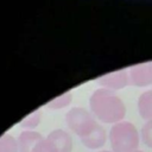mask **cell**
I'll list each match as a JSON object with an SVG mask.
<instances>
[{
  "mask_svg": "<svg viewBox=\"0 0 152 152\" xmlns=\"http://www.w3.org/2000/svg\"><path fill=\"white\" fill-rule=\"evenodd\" d=\"M90 107L94 114L104 122H118L124 119L126 109L121 100L107 90L96 91L90 100Z\"/></svg>",
  "mask_w": 152,
  "mask_h": 152,
  "instance_id": "1",
  "label": "cell"
},
{
  "mask_svg": "<svg viewBox=\"0 0 152 152\" xmlns=\"http://www.w3.org/2000/svg\"><path fill=\"white\" fill-rule=\"evenodd\" d=\"M113 152H134L139 146V134L131 122H118L109 132Z\"/></svg>",
  "mask_w": 152,
  "mask_h": 152,
  "instance_id": "2",
  "label": "cell"
},
{
  "mask_svg": "<svg viewBox=\"0 0 152 152\" xmlns=\"http://www.w3.org/2000/svg\"><path fill=\"white\" fill-rule=\"evenodd\" d=\"M66 122L71 131H74L81 139L87 137L97 126L91 115L82 108H74L70 110L66 115Z\"/></svg>",
  "mask_w": 152,
  "mask_h": 152,
  "instance_id": "3",
  "label": "cell"
},
{
  "mask_svg": "<svg viewBox=\"0 0 152 152\" xmlns=\"http://www.w3.org/2000/svg\"><path fill=\"white\" fill-rule=\"evenodd\" d=\"M46 139L52 144V146L57 150V152H70L71 151V147H72L71 138L66 132L62 129L51 132Z\"/></svg>",
  "mask_w": 152,
  "mask_h": 152,
  "instance_id": "4",
  "label": "cell"
},
{
  "mask_svg": "<svg viewBox=\"0 0 152 152\" xmlns=\"http://www.w3.org/2000/svg\"><path fill=\"white\" fill-rule=\"evenodd\" d=\"M42 139L43 137L36 132H30V131L23 132L18 140L19 152H33L36 146L39 144Z\"/></svg>",
  "mask_w": 152,
  "mask_h": 152,
  "instance_id": "5",
  "label": "cell"
},
{
  "mask_svg": "<svg viewBox=\"0 0 152 152\" xmlns=\"http://www.w3.org/2000/svg\"><path fill=\"white\" fill-rule=\"evenodd\" d=\"M81 140L88 148H99L106 142V132L100 125H97L87 137L82 138Z\"/></svg>",
  "mask_w": 152,
  "mask_h": 152,
  "instance_id": "6",
  "label": "cell"
},
{
  "mask_svg": "<svg viewBox=\"0 0 152 152\" xmlns=\"http://www.w3.org/2000/svg\"><path fill=\"white\" fill-rule=\"evenodd\" d=\"M132 80L137 86H146L152 83V66L146 64L139 65V68L132 71Z\"/></svg>",
  "mask_w": 152,
  "mask_h": 152,
  "instance_id": "7",
  "label": "cell"
},
{
  "mask_svg": "<svg viewBox=\"0 0 152 152\" xmlns=\"http://www.w3.org/2000/svg\"><path fill=\"white\" fill-rule=\"evenodd\" d=\"M138 108H139V114L142 119L147 121L152 120V90L144 93L139 97Z\"/></svg>",
  "mask_w": 152,
  "mask_h": 152,
  "instance_id": "8",
  "label": "cell"
},
{
  "mask_svg": "<svg viewBox=\"0 0 152 152\" xmlns=\"http://www.w3.org/2000/svg\"><path fill=\"white\" fill-rule=\"evenodd\" d=\"M18 148V142L13 137L5 134L0 138V152H17Z\"/></svg>",
  "mask_w": 152,
  "mask_h": 152,
  "instance_id": "9",
  "label": "cell"
},
{
  "mask_svg": "<svg viewBox=\"0 0 152 152\" xmlns=\"http://www.w3.org/2000/svg\"><path fill=\"white\" fill-rule=\"evenodd\" d=\"M141 139H142V142L152 148V120L147 121L142 128H141Z\"/></svg>",
  "mask_w": 152,
  "mask_h": 152,
  "instance_id": "10",
  "label": "cell"
},
{
  "mask_svg": "<svg viewBox=\"0 0 152 152\" xmlns=\"http://www.w3.org/2000/svg\"><path fill=\"white\" fill-rule=\"evenodd\" d=\"M33 152H57V150L52 146V144L48 139H42L39 144L36 146Z\"/></svg>",
  "mask_w": 152,
  "mask_h": 152,
  "instance_id": "11",
  "label": "cell"
},
{
  "mask_svg": "<svg viewBox=\"0 0 152 152\" xmlns=\"http://www.w3.org/2000/svg\"><path fill=\"white\" fill-rule=\"evenodd\" d=\"M134 152H142V151H139V150H137V151H134Z\"/></svg>",
  "mask_w": 152,
  "mask_h": 152,
  "instance_id": "12",
  "label": "cell"
},
{
  "mask_svg": "<svg viewBox=\"0 0 152 152\" xmlns=\"http://www.w3.org/2000/svg\"><path fill=\"white\" fill-rule=\"evenodd\" d=\"M101 152H109V151H101Z\"/></svg>",
  "mask_w": 152,
  "mask_h": 152,
  "instance_id": "13",
  "label": "cell"
}]
</instances>
